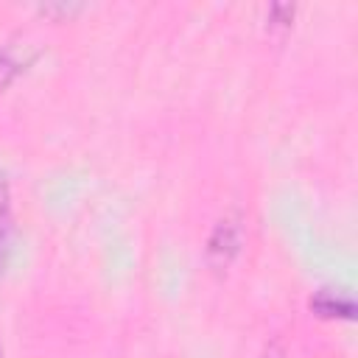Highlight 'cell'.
Segmentation results:
<instances>
[{
  "mask_svg": "<svg viewBox=\"0 0 358 358\" xmlns=\"http://www.w3.org/2000/svg\"><path fill=\"white\" fill-rule=\"evenodd\" d=\"M238 246H241V224L235 218H224L218 221V227L207 241V260L215 268H224L238 255Z\"/></svg>",
  "mask_w": 358,
  "mask_h": 358,
  "instance_id": "obj_1",
  "label": "cell"
},
{
  "mask_svg": "<svg viewBox=\"0 0 358 358\" xmlns=\"http://www.w3.org/2000/svg\"><path fill=\"white\" fill-rule=\"evenodd\" d=\"M22 59L14 53V48H8V50H3L0 53V92L20 76V70H22Z\"/></svg>",
  "mask_w": 358,
  "mask_h": 358,
  "instance_id": "obj_2",
  "label": "cell"
},
{
  "mask_svg": "<svg viewBox=\"0 0 358 358\" xmlns=\"http://www.w3.org/2000/svg\"><path fill=\"white\" fill-rule=\"evenodd\" d=\"M313 308L322 313V316H352V302L350 299H333V296H319L313 302Z\"/></svg>",
  "mask_w": 358,
  "mask_h": 358,
  "instance_id": "obj_3",
  "label": "cell"
},
{
  "mask_svg": "<svg viewBox=\"0 0 358 358\" xmlns=\"http://www.w3.org/2000/svg\"><path fill=\"white\" fill-rule=\"evenodd\" d=\"M8 252H11V221H8V210H3V215H0V268L6 266Z\"/></svg>",
  "mask_w": 358,
  "mask_h": 358,
  "instance_id": "obj_4",
  "label": "cell"
}]
</instances>
